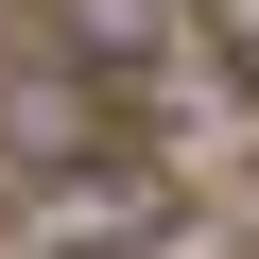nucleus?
<instances>
[{"label":"nucleus","instance_id":"f257e3e1","mask_svg":"<svg viewBox=\"0 0 259 259\" xmlns=\"http://www.w3.org/2000/svg\"><path fill=\"white\" fill-rule=\"evenodd\" d=\"M87 139H104V87H87V69H52V52H35V69L0 52V156H35V173H69Z\"/></svg>","mask_w":259,"mask_h":259}]
</instances>
